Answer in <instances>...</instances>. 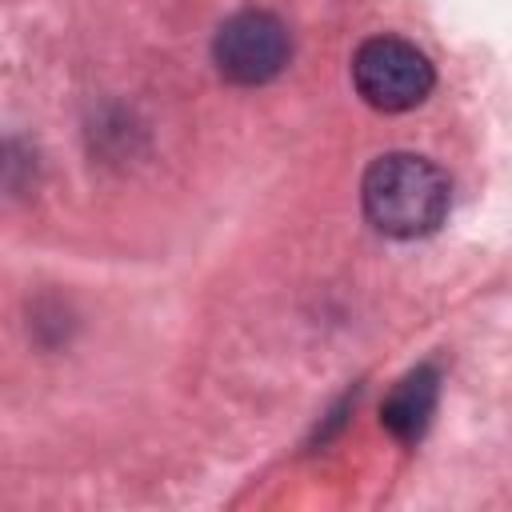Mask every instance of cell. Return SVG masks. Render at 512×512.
<instances>
[{"label": "cell", "instance_id": "7a4b0ae2", "mask_svg": "<svg viewBox=\"0 0 512 512\" xmlns=\"http://www.w3.org/2000/svg\"><path fill=\"white\" fill-rule=\"evenodd\" d=\"M352 84L376 112H408L428 100L436 72L428 56L400 36H372L352 56Z\"/></svg>", "mask_w": 512, "mask_h": 512}, {"label": "cell", "instance_id": "6da1fadb", "mask_svg": "<svg viewBox=\"0 0 512 512\" xmlns=\"http://www.w3.org/2000/svg\"><path fill=\"white\" fill-rule=\"evenodd\" d=\"M448 200V176L416 152H388L372 160L360 180L368 224L392 240H420L436 232L448 216Z\"/></svg>", "mask_w": 512, "mask_h": 512}, {"label": "cell", "instance_id": "3957f363", "mask_svg": "<svg viewBox=\"0 0 512 512\" xmlns=\"http://www.w3.org/2000/svg\"><path fill=\"white\" fill-rule=\"evenodd\" d=\"M288 52H292V40H288L284 20L264 8L232 12L216 28V40H212V60L220 76L244 88L268 84L272 76H280L288 64Z\"/></svg>", "mask_w": 512, "mask_h": 512}, {"label": "cell", "instance_id": "277c9868", "mask_svg": "<svg viewBox=\"0 0 512 512\" xmlns=\"http://www.w3.org/2000/svg\"><path fill=\"white\" fill-rule=\"evenodd\" d=\"M436 400H440V372H436L432 364H416V368L404 372V376L392 384V392L384 396V404H380V424H384L396 440L412 444V440H420V436L428 432L432 412H436Z\"/></svg>", "mask_w": 512, "mask_h": 512}]
</instances>
